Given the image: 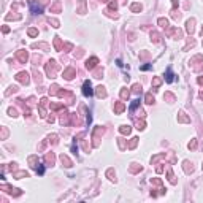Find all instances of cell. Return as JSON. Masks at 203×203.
<instances>
[{
  "label": "cell",
  "instance_id": "6da1fadb",
  "mask_svg": "<svg viewBox=\"0 0 203 203\" xmlns=\"http://www.w3.org/2000/svg\"><path fill=\"white\" fill-rule=\"evenodd\" d=\"M46 75L49 76V78H56V73H57V68H59V65L56 64V60H49L46 64Z\"/></svg>",
  "mask_w": 203,
  "mask_h": 203
},
{
  "label": "cell",
  "instance_id": "7a4b0ae2",
  "mask_svg": "<svg viewBox=\"0 0 203 203\" xmlns=\"http://www.w3.org/2000/svg\"><path fill=\"white\" fill-rule=\"evenodd\" d=\"M14 78H16V81H19L21 84H29V83H30V76H29L27 71H19Z\"/></svg>",
  "mask_w": 203,
  "mask_h": 203
},
{
  "label": "cell",
  "instance_id": "3957f363",
  "mask_svg": "<svg viewBox=\"0 0 203 203\" xmlns=\"http://www.w3.org/2000/svg\"><path fill=\"white\" fill-rule=\"evenodd\" d=\"M0 189L5 190V192H8L10 195H13V197H19V195L22 194L19 189H13L11 186H8V184H2V186H0Z\"/></svg>",
  "mask_w": 203,
  "mask_h": 203
},
{
  "label": "cell",
  "instance_id": "277c9868",
  "mask_svg": "<svg viewBox=\"0 0 203 203\" xmlns=\"http://www.w3.org/2000/svg\"><path fill=\"white\" fill-rule=\"evenodd\" d=\"M16 59L19 60L21 64H26L29 60V54H27V51H24V49H19V51H16Z\"/></svg>",
  "mask_w": 203,
  "mask_h": 203
},
{
  "label": "cell",
  "instance_id": "5b68a950",
  "mask_svg": "<svg viewBox=\"0 0 203 203\" xmlns=\"http://www.w3.org/2000/svg\"><path fill=\"white\" fill-rule=\"evenodd\" d=\"M83 94H84L86 97H91V95L94 94L92 86H91V83H89V81H84V84H83Z\"/></svg>",
  "mask_w": 203,
  "mask_h": 203
},
{
  "label": "cell",
  "instance_id": "8992f818",
  "mask_svg": "<svg viewBox=\"0 0 203 203\" xmlns=\"http://www.w3.org/2000/svg\"><path fill=\"white\" fill-rule=\"evenodd\" d=\"M46 105H48V98H41L40 100V116L41 117H46Z\"/></svg>",
  "mask_w": 203,
  "mask_h": 203
},
{
  "label": "cell",
  "instance_id": "52a82bcc",
  "mask_svg": "<svg viewBox=\"0 0 203 203\" xmlns=\"http://www.w3.org/2000/svg\"><path fill=\"white\" fill-rule=\"evenodd\" d=\"M76 75V70L73 68V67H68V68H65V71H64V78L65 79H71L73 76Z\"/></svg>",
  "mask_w": 203,
  "mask_h": 203
},
{
  "label": "cell",
  "instance_id": "ba28073f",
  "mask_svg": "<svg viewBox=\"0 0 203 203\" xmlns=\"http://www.w3.org/2000/svg\"><path fill=\"white\" fill-rule=\"evenodd\" d=\"M97 64H98V59H97V57H91V59L86 62V68H87V70H92V68L97 67Z\"/></svg>",
  "mask_w": 203,
  "mask_h": 203
},
{
  "label": "cell",
  "instance_id": "9c48e42d",
  "mask_svg": "<svg viewBox=\"0 0 203 203\" xmlns=\"http://www.w3.org/2000/svg\"><path fill=\"white\" fill-rule=\"evenodd\" d=\"M194 26H195V19L192 17V19H189V21L186 22V30H187V33H190V35L194 33V30H195Z\"/></svg>",
  "mask_w": 203,
  "mask_h": 203
},
{
  "label": "cell",
  "instance_id": "30bf717a",
  "mask_svg": "<svg viewBox=\"0 0 203 203\" xmlns=\"http://www.w3.org/2000/svg\"><path fill=\"white\" fill-rule=\"evenodd\" d=\"M13 178H16V179H22V178H29V173L27 171H13Z\"/></svg>",
  "mask_w": 203,
  "mask_h": 203
},
{
  "label": "cell",
  "instance_id": "8fae6325",
  "mask_svg": "<svg viewBox=\"0 0 203 203\" xmlns=\"http://www.w3.org/2000/svg\"><path fill=\"white\" fill-rule=\"evenodd\" d=\"M45 160H46V164H48V165H54L56 157H54V154H52V152H48L46 156H45Z\"/></svg>",
  "mask_w": 203,
  "mask_h": 203
},
{
  "label": "cell",
  "instance_id": "7c38bea8",
  "mask_svg": "<svg viewBox=\"0 0 203 203\" xmlns=\"http://www.w3.org/2000/svg\"><path fill=\"white\" fill-rule=\"evenodd\" d=\"M124 108H125V106H124V103H122V102H117V103L114 105V113L121 114V113L124 111Z\"/></svg>",
  "mask_w": 203,
  "mask_h": 203
},
{
  "label": "cell",
  "instance_id": "4fadbf2b",
  "mask_svg": "<svg viewBox=\"0 0 203 203\" xmlns=\"http://www.w3.org/2000/svg\"><path fill=\"white\" fill-rule=\"evenodd\" d=\"M37 160H38L37 156H30V157H29V164H30L32 168H37V167H38V162H37Z\"/></svg>",
  "mask_w": 203,
  "mask_h": 203
},
{
  "label": "cell",
  "instance_id": "5bb4252c",
  "mask_svg": "<svg viewBox=\"0 0 203 203\" xmlns=\"http://www.w3.org/2000/svg\"><path fill=\"white\" fill-rule=\"evenodd\" d=\"M95 92H97V95H98L100 98H105V97H106V91H105V87H103V86H98Z\"/></svg>",
  "mask_w": 203,
  "mask_h": 203
},
{
  "label": "cell",
  "instance_id": "9a60e30c",
  "mask_svg": "<svg viewBox=\"0 0 203 203\" xmlns=\"http://www.w3.org/2000/svg\"><path fill=\"white\" fill-rule=\"evenodd\" d=\"M30 5H32V13L33 14H40L41 13V7H40V5H37L35 2H30Z\"/></svg>",
  "mask_w": 203,
  "mask_h": 203
},
{
  "label": "cell",
  "instance_id": "2e32d148",
  "mask_svg": "<svg viewBox=\"0 0 203 203\" xmlns=\"http://www.w3.org/2000/svg\"><path fill=\"white\" fill-rule=\"evenodd\" d=\"M60 160H62V164H64L65 167H71V165H73V164H71V160L65 156V154H62V156H60Z\"/></svg>",
  "mask_w": 203,
  "mask_h": 203
},
{
  "label": "cell",
  "instance_id": "e0dca14e",
  "mask_svg": "<svg viewBox=\"0 0 203 203\" xmlns=\"http://www.w3.org/2000/svg\"><path fill=\"white\" fill-rule=\"evenodd\" d=\"M130 10H132L133 13H140V11H141V5L140 3H132V5H130Z\"/></svg>",
  "mask_w": 203,
  "mask_h": 203
},
{
  "label": "cell",
  "instance_id": "ac0fdd59",
  "mask_svg": "<svg viewBox=\"0 0 203 203\" xmlns=\"http://www.w3.org/2000/svg\"><path fill=\"white\" fill-rule=\"evenodd\" d=\"M119 130H121V133H122V135H129L132 129H130V125H121V129H119Z\"/></svg>",
  "mask_w": 203,
  "mask_h": 203
},
{
  "label": "cell",
  "instance_id": "d6986e66",
  "mask_svg": "<svg viewBox=\"0 0 203 203\" xmlns=\"http://www.w3.org/2000/svg\"><path fill=\"white\" fill-rule=\"evenodd\" d=\"M178 119H179V122H189L190 121V119L186 116V113H184V111H179V117H178Z\"/></svg>",
  "mask_w": 203,
  "mask_h": 203
},
{
  "label": "cell",
  "instance_id": "ffe728a7",
  "mask_svg": "<svg viewBox=\"0 0 203 203\" xmlns=\"http://www.w3.org/2000/svg\"><path fill=\"white\" fill-rule=\"evenodd\" d=\"M129 95H130V92L127 91V87H122V91H121V98H122V100H127Z\"/></svg>",
  "mask_w": 203,
  "mask_h": 203
},
{
  "label": "cell",
  "instance_id": "44dd1931",
  "mask_svg": "<svg viewBox=\"0 0 203 203\" xmlns=\"http://www.w3.org/2000/svg\"><path fill=\"white\" fill-rule=\"evenodd\" d=\"M59 11H60V3L56 2V3L51 7V13H59Z\"/></svg>",
  "mask_w": 203,
  "mask_h": 203
},
{
  "label": "cell",
  "instance_id": "7402d4cb",
  "mask_svg": "<svg viewBox=\"0 0 203 203\" xmlns=\"http://www.w3.org/2000/svg\"><path fill=\"white\" fill-rule=\"evenodd\" d=\"M32 48H41V49H48V48H49V45H48V43H33Z\"/></svg>",
  "mask_w": 203,
  "mask_h": 203
},
{
  "label": "cell",
  "instance_id": "603a6c76",
  "mask_svg": "<svg viewBox=\"0 0 203 203\" xmlns=\"http://www.w3.org/2000/svg\"><path fill=\"white\" fill-rule=\"evenodd\" d=\"M59 89H60V87H59L57 84L51 86V87H49V94H51V95H56V94H59Z\"/></svg>",
  "mask_w": 203,
  "mask_h": 203
},
{
  "label": "cell",
  "instance_id": "cb8c5ba5",
  "mask_svg": "<svg viewBox=\"0 0 203 203\" xmlns=\"http://www.w3.org/2000/svg\"><path fill=\"white\" fill-rule=\"evenodd\" d=\"M184 170H186V173H192V170H194L192 164H189L187 160H186V162H184Z\"/></svg>",
  "mask_w": 203,
  "mask_h": 203
},
{
  "label": "cell",
  "instance_id": "d4e9b609",
  "mask_svg": "<svg viewBox=\"0 0 203 203\" xmlns=\"http://www.w3.org/2000/svg\"><path fill=\"white\" fill-rule=\"evenodd\" d=\"M54 46H56V49H57V51H60V49H62V43H60V38H59V37H56V38H54Z\"/></svg>",
  "mask_w": 203,
  "mask_h": 203
},
{
  "label": "cell",
  "instance_id": "484cf974",
  "mask_svg": "<svg viewBox=\"0 0 203 203\" xmlns=\"http://www.w3.org/2000/svg\"><path fill=\"white\" fill-rule=\"evenodd\" d=\"M165 79H167V83H171V81H173V73H171V70H170V68L167 70V75H165Z\"/></svg>",
  "mask_w": 203,
  "mask_h": 203
},
{
  "label": "cell",
  "instance_id": "4316f807",
  "mask_svg": "<svg viewBox=\"0 0 203 203\" xmlns=\"http://www.w3.org/2000/svg\"><path fill=\"white\" fill-rule=\"evenodd\" d=\"M140 170H141V167L138 164H132V167H130V171H132V173H138Z\"/></svg>",
  "mask_w": 203,
  "mask_h": 203
},
{
  "label": "cell",
  "instance_id": "83f0119b",
  "mask_svg": "<svg viewBox=\"0 0 203 203\" xmlns=\"http://www.w3.org/2000/svg\"><path fill=\"white\" fill-rule=\"evenodd\" d=\"M27 33H29V37H37V35H38V30H37V29H33V27H30V29L27 30Z\"/></svg>",
  "mask_w": 203,
  "mask_h": 203
},
{
  "label": "cell",
  "instance_id": "f1b7e54d",
  "mask_svg": "<svg viewBox=\"0 0 203 203\" xmlns=\"http://www.w3.org/2000/svg\"><path fill=\"white\" fill-rule=\"evenodd\" d=\"M159 24H160V27L168 29V21H167V19H164V17H160V19H159Z\"/></svg>",
  "mask_w": 203,
  "mask_h": 203
},
{
  "label": "cell",
  "instance_id": "f546056e",
  "mask_svg": "<svg viewBox=\"0 0 203 203\" xmlns=\"http://www.w3.org/2000/svg\"><path fill=\"white\" fill-rule=\"evenodd\" d=\"M145 100H146V103H149V105H152V103H154V97H152V94H146V97H145Z\"/></svg>",
  "mask_w": 203,
  "mask_h": 203
},
{
  "label": "cell",
  "instance_id": "4dcf8cb0",
  "mask_svg": "<svg viewBox=\"0 0 203 203\" xmlns=\"http://www.w3.org/2000/svg\"><path fill=\"white\" fill-rule=\"evenodd\" d=\"M151 38H152V41H154V43H159V41H160L159 33H156V32H152V33H151Z\"/></svg>",
  "mask_w": 203,
  "mask_h": 203
},
{
  "label": "cell",
  "instance_id": "1f68e13d",
  "mask_svg": "<svg viewBox=\"0 0 203 203\" xmlns=\"http://www.w3.org/2000/svg\"><path fill=\"white\" fill-rule=\"evenodd\" d=\"M136 145H138V138H132V141L129 143V149H133Z\"/></svg>",
  "mask_w": 203,
  "mask_h": 203
},
{
  "label": "cell",
  "instance_id": "d6a6232c",
  "mask_svg": "<svg viewBox=\"0 0 203 203\" xmlns=\"http://www.w3.org/2000/svg\"><path fill=\"white\" fill-rule=\"evenodd\" d=\"M16 91H17V87H16V86H11V87L8 89V91L5 92V95H7V97H8V95H11V94H14Z\"/></svg>",
  "mask_w": 203,
  "mask_h": 203
},
{
  "label": "cell",
  "instance_id": "836d02e7",
  "mask_svg": "<svg viewBox=\"0 0 203 203\" xmlns=\"http://www.w3.org/2000/svg\"><path fill=\"white\" fill-rule=\"evenodd\" d=\"M8 114H10L11 117H16V116H17V110H16V108H8Z\"/></svg>",
  "mask_w": 203,
  "mask_h": 203
},
{
  "label": "cell",
  "instance_id": "e575fe53",
  "mask_svg": "<svg viewBox=\"0 0 203 203\" xmlns=\"http://www.w3.org/2000/svg\"><path fill=\"white\" fill-rule=\"evenodd\" d=\"M48 140H49V143L56 145V143H57V135H54V133H52V135H49V136H48Z\"/></svg>",
  "mask_w": 203,
  "mask_h": 203
},
{
  "label": "cell",
  "instance_id": "d590c367",
  "mask_svg": "<svg viewBox=\"0 0 203 203\" xmlns=\"http://www.w3.org/2000/svg\"><path fill=\"white\" fill-rule=\"evenodd\" d=\"M79 13H86V2L84 0H81V3H79Z\"/></svg>",
  "mask_w": 203,
  "mask_h": 203
},
{
  "label": "cell",
  "instance_id": "8d00e7d4",
  "mask_svg": "<svg viewBox=\"0 0 203 203\" xmlns=\"http://www.w3.org/2000/svg\"><path fill=\"white\" fill-rule=\"evenodd\" d=\"M145 127H146V124L143 121H136V129H138V130H143Z\"/></svg>",
  "mask_w": 203,
  "mask_h": 203
},
{
  "label": "cell",
  "instance_id": "74e56055",
  "mask_svg": "<svg viewBox=\"0 0 203 203\" xmlns=\"http://www.w3.org/2000/svg\"><path fill=\"white\" fill-rule=\"evenodd\" d=\"M7 136H8V129L2 127V140H7Z\"/></svg>",
  "mask_w": 203,
  "mask_h": 203
},
{
  "label": "cell",
  "instance_id": "f35d334b",
  "mask_svg": "<svg viewBox=\"0 0 203 203\" xmlns=\"http://www.w3.org/2000/svg\"><path fill=\"white\" fill-rule=\"evenodd\" d=\"M160 83H162V79H160V78H154V79H152V86H154V87H159Z\"/></svg>",
  "mask_w": 203,
  "mask_h": 203
},
{
  "label": "cell",
  "instance_id": "ab89813d",
  "mask_svg": "<svg viewBox=\"0 0 203 203\" xmlns=\"http://www.w3.org/2000/svg\"><path fill=\"white\" fill-rule=\"evenodd\" d=\"M168 179H170V182H171V184H176V179H175V176H173L171 170H168Z\"/></svg>",
  "mask_w": 203,
  "mask_h": 203
},
{
  "label": "cell",
  "instance_id": "60d3db41",
  "mask_svg": "<svg viewBox=\"0 0 203 203\" xmlns=\"http://www.w3.org/2000/svg\"><path fill=\"white\" fill-rule=\"evenodd\" d=\"M106 175H108V178H110V179L113 181V179H114V170H113V168H110L108 171H106Z\"/></svg>",
  "mask_w": 203,
  "mask_h": 203
},
{
  "label": "cell",
  "instance_id": "b9f144b4",
  "mask_svg": "<svg viewBox=\"0 0 203 203\" xmlns=\"http://www.w3.org/2000/svg\"><path fill=\"white\" fill-rule=\"evenodd\" d=\"M49 24H52V27H59V21L54 17H49Z\"/></svg>",
  "mask_w": 203,
  "mask_h": 203
},
{
  "label": "cell",
  "instance_id": "7bdbcfd3",
  "mask_svg": "<svg viewBox=\"0 0 203 203\" xmlns=\"http://www.w3.org/2000/svg\"><path fill=\"white\" fill-rule=\"evenodd\" d=\"M132 89H133V92H135V94H138V92H141V86L138 84V83H136V84H133V87H132Z\"/></svg>",
  "mask_w": 203,
  "mask_h": 203
},
{
  "label": "cell",
  "instance_id": "ee69618b",
  "mask_svg": "<svg viewBox=\"0 0 203 203\" xmlns=\"http://www.w3.org/2000/svg\"><path fill=\"white\" fill-rule=\"evenodd\" d=\"M195 148H197V140L194 138L192 141H190V143H189V149H195Z\"/></svg>",
  "mask_w": 203,
  "mask_h": 203
},
{
  "label": "cell",
  "instance_id": "f6af8a7d",
  "mask_svg": "<svg viewBox=\"0 0 203 203\" xmlns=\"http://www.w3.org/2000/svg\"><path fill=\"white\" fill-rule=\"evenodd\" d=\"M117 141H119V148H121V149H125V141H124L122 138H119Z\"/></svg>",
  "mask_w": 203,
  "mask_h": 203
},
{
  "label": "cell",
  "instance_id": "bcb514c9",
  "mask_svg": "<svg viewBox=\"0 0 203 203\" xmlns=\"http://www.w3.org/2000/svg\"><path fill=\"white\" fill-rule=\"evenodd\" d=\"M8 168H10V171H11V173H13V171H16V170H17V167H16V164H10Z\"/></svg>",
  "mask_w": 203,
  "mask_h": 203
},
{
  "label": "cell",
  "instance_id": "7dc6e473",
  "mask_svg": "<svg viewBox=\"0 0 203 203\" xmlns=\"http://www.w3.org/2000/svg\"><path fill=\"white\" fill-rule=\"evenodd\" d=\"M7 19H21V16H13V14H7Z\"/></svg>",
  "mask_w": 203,
  "mask_h": 203
},
{
  "label": "cell",
  "instance_id": "c3c4849f",
  "mask_svg": "<svg viewBox=\"0 0 203 203\" xmlns=\"http://www.w3.org/2000/svg\"><path fill=\"white\" fill-rule=\"evenodd\" d=\"M2 32H3V33H8V32H10V27H8V26H3V27H2Z\"/></svg>",
  "mask_w": 203,
  "mask_h": 203
},
{
  "label": "cell",
  "instance_id": "681fc988",
  "mask_svg": "<svg viewBox=\"0 0 203 203\" xmlns=\"http://www.w3.org/2000/svg\"><path fill=\"white\" fill-rule=\"evenodd\" d=\"M198 84H203V76H200V78H198Z\"/></svg>",
  "mask_w": 203,
  "mask_h": 203
},
{
  "label": "cell",
  "instance_id": "f907efd6",
  "mask_svg": "<svg viewBox=\"0 0 203 203\" xmlns=\"http://www.w3.org/2000/svg\"><path fill=\"white\" fill-rule=\"evenodd\" d=\"M200 98H201V100H203V92H200Z\"/></svg>",
  "mask_w": 203,
  "mask_h": 203
},
{
  "label": "cell",
  "instance_id": "816d5d0a",
  "mask_svg": "<svg viewBox=\"0 0 203 203\" xmlns=\"http://www.w3.org/2000/svg\"><path fill=\"white\" fill-rule=\"evenodd\" d=\"M201 35H203V27H201Z\"/></svg>",
  "mask_w": 203,
  "mask_h": 203
},
{
  "label": "cell",
  "instance_id": "f5cc1de1",
  "mask_svg": "<svg viewBox=\"0 0 203 203\" xmlns=\"http://www.w3.org/2000/svg\"><path fill=\"white\" fill-rule=\"evenodd\" d=\"M103 2H106V0H103Z\"/></svg>",
  "mask_w": 203,
  "mask_h": 203
}]
</instances>
